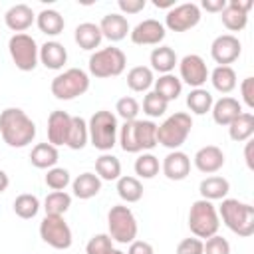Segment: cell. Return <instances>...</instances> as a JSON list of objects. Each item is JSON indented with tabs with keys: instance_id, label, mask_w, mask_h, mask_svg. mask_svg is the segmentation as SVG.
<instances>
[{
	"instance_id": "obj_27",
	"label": "cell",
	"mask_w": 254,
	"mask_h": 254,
	"mask_svg": "<svg viewBox=\"0 0 254 254\" xmlns=\"http://www.w3.org/2000/svg\"><path fill=\"white\" fill-rule=\"evenodd\" d=\"M149 62H151L153 71H159L161 75H165V73H171L175 69V65L179 64V58L171 46H159L151 52Z\"/></svg>"
},
{
	"instance_id": "obj_30",
	"label": "cell",
	"mask_w": 254,
	"mask_h": 254,
	"mask_svg": "<svg viewBox=\"0 0 254 254\" xmlns=\"http://www.w3.org/2000/svg\"><path fill=\"white\" fill-rule=\"evenodd\" d=\"M153 83H155V75L149 65H135L127 71V85L131 91H137V93L149 91Z\"/></svg>"
},
{
	"instance_id": "obj_5",
	"label": "cell",
	"mask_w": 254,
	"mask_h": 254,
	"mask_svg": "<svg viewBox=\"0 0 254 254\" xmlns=\"http://www.w3.org/2000/svg\"><path fill=\"white\" fill-rule=\"evenodd\" d=\"M189 228L196 238H210L218 234L220 218L216 206L204 198L194 200L189 210Z\"/></svg>"
},
{
	"instance_id": "obj_8",
	"label": "cell",
	"mask_w": 254,
	"mask_h": 254,
	"mask_svg": "<svg viewBox=\"0 0 254 254\" xmlns=\"http://www.w3.org/2000/svg\"><path fill=\"white\" fill-rule=\"evenodd\" d=\"M50 89L56 99H62V101L75 99L89 89V75L79 67H69L52 79Z\"/></svg>"
},
{
	"instance_id": "obj_16",
	"label": "cell",
	"mask_w": 254,
	"mask_h": 254,
	"mask_svg": "<svg viewBox=\"0 0 254 254\" xmlns=\"http://www.w3.org/2000/svg\"><path fill=\"white\" fill-rule=\"evenodd\" d=\"M252 8V0H228L226 8L220 12V20L228 32H240L248 24V12Z\"/></svg>"
},
{
	"instance_id": "obj_21",
	"label": "cell",
	"mask_w": 254,
	"mask_h": 254,
	"mask_svg": "<svg viewBox=\"0 0 254 254\" xmlns=\"http://www.w3.org/2000/svg\"><path fill=\"white\" fill-rule=\"evenodd\" d=\"M210 113H212V119H214L216 125L228 127V125L242 113V105H240L238 99H234V97H230V95H224V97H220L218 101L212 103Z\"/></svg>"
},
{
	"instance_id": "obj_39",
	"label": "cell",
	"mask_w": 254,
	"mask_h": 254,
	"mask_svg": "<svg viewBox=\"0 0 254 254\" xmlns=\"http://www.w3.org/2000/svg\"><path fill=\"white\" fill-rule=\"evenodd\" d=\"M40 210V198L36 194H30V192H22L14 198V212L16 216L28 220V218H34Z\"/></svg>"
},
{
	"instance_id": "obj_13",
	"label": "cell",
	"mask_w": 254,
	"mask_h": 254,
	"mask_svg": "<svg viewBox=\"0 0 254 254\" xmlns=\"http://www.w3.org/2000/svg\"><path fill=\"white\" fill-rule=\"evenodd\" d=\"M179 71H181V81H185L187 85H190L192 89L202 87L208 79V67L204 64V60L198 54H187L181 62H179Z\"/></svg>"
},
{
	"instance_id": "obj_24",
	"label": "cell",
	"mask_w": 254,
	"mask_h": 254,
	"mask_svg": "<svg viewBox=\"0 0 254 254\" xmlns=\"http://www.w3.org/2000/svg\"><path fill=\"white\" fill-rule=\"evenodd\" d=\"M228 190H230V183H228V179H224V177H220V175H210V177L202 179L200 185H198L200 198L210 200V202H212V200H222V198H226Z\"/></svg>"
},
{
	"instance_id": "obj_50",
	"label": "cell",
	"mask_w": 254,
	"mask_h": 254,
	"mask_svg": "<svg viewBox=\"0 0 254 254\" xmlns=\"http://www.w3.org/2000/svg\"><path fill=\"white\" fill-rule=\"evenodd\" d=\"M226 2L228 0H202L198 8H202L206 12H212V14H220L226 8Z\"/></svg>"
},
{
	"instance_id": "obj_41",
	"label": "cell",
	"mask_w": 254,
	"mask_h": 254,
	"mask_svg": "<svg viewBox=\"0 0 254 254\" xmlns=\"http://www.w3.org/2000/svg\"><path fill=\"white\" fill-rule=\"evenodd\" d=\"M167 105H169V103H167L163 97H159L155 91H147V95L143 97V113L149 115L151 119L165 115Z\"/></svg>"
},
{
	"instance_id": "obj_47",
	"label": "cell",
	"mask_w": 254,
	"mask_h": 254,
	"mask_svg": "<svg viewBox=\"0 0 254 254\" xmlns=\"http://www.w3.org/2000/svg\"><path fill=\"white\" fill-rule=\"evenodd\" d=\"M240 93H242V101L246 103V107L254 109V77H244L242 79Z\"/></svg>"
},
{
	"instance_id": "obj_3",
	"label": "cell",
	"mask_w": 254,
	"mask_h": 254,
	"mask_svg": "<svg viewBox=\"0 0 254 254\" xmlns=\"http://www.w3.org/2000/svg\"><path fill=\"white\" fill-rule=\"evenodd\" d=\"M218 218L234 234L248 238L254 234V206L238 198H222L218 206Z\"/></svg>"
},
{
	"instance_id": "obj_52",
	"label": "cell",
	"mask_w": 254,
	"mask_h": 254,
	"mask_svg": "<svg viewBox=\"0 0 254 254\" xmlns=\"http://www.w3.org/2000/svg\"><path fill=\"white\" fill-rule=\"evenodd\" d=\"M153 6L155 8H167V10H171L175 6V0H153Z\"/></svg>"
},
{
	"instance_id": "obj_2",
	"label": "cell",
	"mask_w": 254,
	"mask_h": 254,
	"mask_svg": "<svg viewBox=\"0 0 254 254\" xmlns=\"http://www.w3.org/2000/svg\"><path fill=\"white\" fill-rule=\"evenodd\" d=\"M119 143L125 153L151 151L157 143V123L151 119L125 121L119 129Z\"/></svg>"
},
{
	"instance_id": "obj_4",
	"label": "cell",
	"mask_w": 254,
	"mask_h": 254,
	"mask_svg": "<svg viewBox=\"0 0 254 254\" xmlns=\"http://www.w3.org/2000/svg\"><path fill=\"white\" fill-rule=\"evenodd\" d=\"M87 131H89V141L95 149L103 153L111 151L117 143V133H119L117 115L107 109L95 111L87 121Z\"/></svg>"
},
{
	"instance_id": "obj_6",
	"label": "cell",
	"mask_w": 254,
	"mask_h": 254,
	"mask_svg": "<svg viewBox=\"0 0 254 254\" xmlns=\"http://www.w3.org/2000/svg\"><path fill=\"white\" fill-rule=\"evenodd\" d=\"M125 65H127V58H125L123 50H119L115 46L95 50L87 62L89 73L93 77H99V79L121 75L125 71Z\"/></svg>"
},
{
	"instance_id": "obj_40",
	"label": "cell",
	"mask_w": 254,
	"mask_h": 254,
	"mask_svg": "<svg viewBox=\"0 0 254 254\" xmlns=\"http://www.w3.org/2000/svg\"><path fill=\"white\" fill-rule=\"evenodd\" d=\"M135 175L139 179H153L159 175V169H161V163L159 159L153 155V153H141L137 159H135Z\"/></svg>"
},
{
	"instance_id": "obj_22",
	"label": "cell",
	"mask_w": 254,
	"mask_h": 254,
	"mask_svg": "<svg viewBox=\"0 0 254 254\" xmlns=\"http://www.w3.org/2000/svg\"><path fill=\"white\" fill-rule=\"evenodd\" d=\"M97 26L101 30V36L107 38L109 42H121L131 32L129 22L123 14H105Z\"/></svg>"
},
{
	"instance_id": "obj_20",
	"label": "cell",
	"mask_w": 254,
	"mask_h": 254,
	"mask_svg": "<svg viewBox=\"0 0 254 254\" xmlns=\"http://www.w3.org/2000/svg\"><path fill=\"white\" fill-rule=\"evenodd\" d=\"M34 20H36V14L28 4H14L4 14L6 26L16 34H26V30L34 24Z\"/></svg>"
},
{
	"instance_id": "obj_17",
	"label": "cell",
	"mask_w": 254,
	"mask_h": 254,
	"mask_svg": "<svg viewBox=\"0 0 254 254\" xmlns=\"http://www.w3.org/2000/svg\"><path fill=\"white\" fill-rule=\"evenodd\" d=\"M194 167L204 175H214L224 167V153L216 145H204L200 147L192 157Z\"/></svg>"
},
{
	"instance_id": "obj_38",
	"label": "cell",
	"mask_w": 254,
	"mask_h": 254,
	"mask_svg": "<svg viewBox=\"0 0 254 254\" xmlns=\"http://www.w3.org/2000/svg\"><path fill=\"white\" fill-rule=\"evenodd\" d=\"M71 206V196L65 190H52L44 198V210L48 216H64Z\"/></svg>"
},
{
	"instance_id": "obj_28",
	"label": "cell",
	"mask_w": 254,
	"mask_h": 254,
	"mask_svg": "<svg viewBox=\"0 0 254 254\" xmlns=\"http://www.w3.org/2000/svg\"><path fill=\"white\" fill-rule=\"evenodd\" d=\"M58 159H60L58 147H54L52 143H38L30 153V163L36 169H52L56 167Z\"/></svg>"
},
{
	"instance_id": "obj_12",
	"label": "cell",
	"mask_w": 254,
	"mask_h": 254,
	"mask_svg": "<svg viewBox=\"0 0 254 254\" xmlns=\"http://www.w3.org/2000/svg\"><path fill=\"white\" fill-rule=\"evenodd\" d=\"M198 22H200V8L192 2H185V4L173 6L167 12L163 26L169 28L171 32H187L194 28Z\"/></svg>"
},
{
	"instance_id": "obj_18",
	"label": "cell",
	"mask_w": 254,
	"mask_h": 254,
	"mask_svg": "<svg viewBox=\"0 0 254 254\" xmlns=\"http://www.w3.org/2000/svg\"><path fill=\"white\" fill-rule=\"evenodd\" d=\"M69 125H71V115L69 113H65L62 109L52 111L50 117H48V143H52L54 147L65 145Z\"/></svg>"
},
{
	"instance_id": "obj_25",
	"label": "cell",
	"mask_w": 254,
	"mask_h": 254,
	"mask_svg": "<svg viewBox=\"0 0 254 254\" xmlns=\"http://www.w3.org/2000/svg\"><path fill=\"white\" fill-rule=\"evenodd\" d=\"M71 190L77 198L81 200H89L93 198L95 194H99L101 190V179L95 175V173H81L77 175L73 181H71Z\"/></svg>"
},
{
	"instance_id": "obj_29",
	"label": "cell",
	"mask_w": 254,
	"mask_h": 254,
	"mask_svg": "<svg viewBox=\"0 0 254 254\" xmlns=\"http://www.w3.org/2000/svg\"><path fill=\"white\" fill-rule=\"evenodd\" d=\"M36 24H38V28H40L42 34H46V36H58V34L64 32L65 20H64V16L58 10L46 8V10H42L36 16Z\"/></svg>"
},
{
	"instance_id": "obj_23",
	"label": "cell",
	"mask_w": 254,
	"mask_h": 254,
	"mask_svg": "<svg viewBox=\"0 0 254 254\" xmlns=\"http://www.w3.org/2000/svg\"><path fill=\"white\" fill-rule=\"evenodd\" d=\"M40 62L48 69H62L67 62V50L56 40H48L40 46Z\"/></svg>"
},
{
	"instance_id": "obj_9",
	"label": "cell",
	"mask_w": 254,
	"mask_h": 254,
	"mask_svg": "<svg viewBox=\"0 0 254 254\" xmlns=\"http://www.w3.org/2000/svg\"><path fill=\"white\" fill-rule=\"evenodd\" d=\"M107 226L111 240L119 244H131L137 238V218L125 204H115L107 212Z\"/></svg>"
},
{
	"instance_id": "obj_32",
	"label": "cell",
	"mask_w": 254,
	"mask_h": 254,
	"mask_svg": "<svg viewBox=\"0 0 254 254\" xmlns=\"http://www.w3.org/2000/svg\"><path fill=\"white\" fill-rule=\"evenodd\" d=\"M228 135L232 141L242 143L248 141L254 135V115L250 111H242L230 125H228Z\"/></svg>"
},
{
	"instance_id": "obj_34",
	"label": "cell",
	"mask_w": 254,
	"mask_h": 254,
	"mask_svg": "<svg viewBox=\"0 0 254 254\" xmlns=\"http://www.w3.org/2000/svg\"><path fill=\"white\" fill-rule=\"evenodd\" d=\"M95 175L101 181H117L121 177V161L111 153L99 155L95 159Z\"/></svg>"
},
{
	"instance_id": "obj_31",
	"label": "cell",
	"mask_w": 254,
	"mask_h": 254,
	"mask_svg": "<svg viewBox=\"0 0 254 254\" xmlns=\"http://www.w3.org/2000/svg\"><path fill=\"white\" fill-rule=\"evenodd\" d=\"M155 93L159 95V97H163L167 103L169 101H175L181 93H183V81L177 77V75H173V73H165V75H159V79H155Z\"/></svg>"
},
{
	"instance_id": "obj_1",
	"label": "cell",
	"mask_w": 254,
	"mask_h": 254,
	"mask_svg": "<svg viewBox=\"0 0 254 254\" xmlns=\"http://www.w3.org/2000/svg\"><path fill=\"white\" fill-rule=\"evenodd\" d=\"M0 135L8 147L22 149L36 137V123L20 107H6L0 113Z\"/></svg>"
},
{
	"instance_id": "obj_48",
	"label": "cell",
	"mask_w": 254,
	"mask_h": 254,
	"mask_svg": "<svg viewBox=\"0 0 254 254\" xmlns=\"http://www.w3.org/2000/svg\"><path fill=\"white\" fill-rule=\"evenodd\" d=\"M117 6L123 14H139L147 6V0H119Z\"/></svg>"
},
{
	"instance_id": "obj_43",
	"label": "cell",
	"mask_w": 254,
	"mask_h": 254,
	"mask_svg": "<svg viewBox=\"0 0 254 254\" xmlns=\"http://www.w3.org/2000/svg\"><path fill=\"white\" fill-rule=\"evenodd\" d=\"M69 183H71V179H69V171L67 169H64V167H52V169H48V173H46V185L52 190H64Z\"/></svg>"
},
{
	"instance_id": "obj_19",
	"label": "cell",
	"mask_w": 254,
	"mask_h": 254,
	"mask_svg": "<svg viewBox=\"0 0 254 254\" xmlns=\"http://www.w3.org/2000/svg\"><path fill=\"white\" fill-rule=\"evenodd\" d=\"M163 175L169 179V181H183L189 177L190 173V159L187 153L183 151H171L165 159H163Z\"/></svg>"
},
{
	"instance_id": "obj_44",
	"label": "cell",
	"mask_w": 254,
	"mask_h": 254,
	"mask_svg": "<svg viewBox=\"0 0 254 254\" xmlns=\"http://www.w3.org/2000/svg\"><path fill=\"white\" fill-rule=\"evenodd\" d=\"M113 250V240L109 234H93L85 244V254H107Z\"/></svg>"
},
{
	"instance_id": "obj_53",
	"label": "cell",
	"mask_w": 254,
	"mask_h": 254,
	"mask_svg": "<svg viewBox=\"0 0 254 254\" xmlns=\"http://www.w3.org/2000/svg\"><path fill=\"white\" fill-rule=\"evenodd\" d=\"M8 185H10V179H8L6 171H2V169H0V194L8 189Z\"/></svg>"
},
{
	"instance_id": "obj_45",
	"label": "cell",
	"mask_w": 254,
	"mask_h": 254,
	"mask_svg": "<svg viewBox=\"0 0 254 254\" xmlns=\"http://www.w3.org/2000/svg\"><path fill=\"white\" fill-rule=\"evenodd\" d=\"M202 254H230V242L220 234H214L202 244Z\"/></svg>"
},
{
	"instance_id": "obj_42",
	"label": "cell",
	"mask_w": 254,
	"mask_h": 254,
	"mask_svg": "<svg viewBox=\"0 0 254 254\" xmlns=\"http://www.w3.org/2000/svg\"><path fill=\"white\" fill-rule=\"evenodd\" d=\"M115 111H117V115H119L123 121H135L137 115H139V111H141V105H139V101H137L135 97L125 95V97L117 99Z\"/></svg>"
},
{
	"instance_id": "obj_7",
	"label": "cell",
	"mask_w": 254,
	"mask_h": 254,
	"mask_svg": "<svg viewBox=\"0 0 254 254\" xmlns=\"http://www.w3.org/2000/svg\"><path fill=\"white\" fill-rule=\"evenodd\" d=\"M192 129V117L185 111H177L169 115L161 125H157V143L163 147L177 151L189 137Z\"/></svg>"
},
{
	"instance_id": "obj_49",
	"label": "cell",
	"mask_w": 254,
	"mask_h": 254,
	"mask_svg": "<svg viewBox=\"0 0 254 254\" xmlns=\"http://www.w3.org/2000/svg\"><path fill=\"white\" fill-rule=\"evenodd\" d=\"M127 254H155V250L147 240H133L127 248Z\"/></svg>"
},
{
	"instance_id": "obj_11",
	"label": "cell",
	"mask_w": 254,
	"mask_h": 254,
	"mask_svg": "<svg viewBox=\"0 0 254 254\" xmlns=\"http://www.w3.org/2000/svg\"><path fill=\"white\" fill-rule=\"evenodd\" d=\"M40 238L56 250H67L73 242L71 228L64 220V216H48V214L40 222Z\"/></svg>"
},
{
	"instance_id": "obj_33",
	"label": "cell",
	"mask_w": 254,
	"mask_h": 254,
	"mask_svg": "<svg viewBox=\"0 0 254 254\" xmlns=\"http://www.w3.org/2000/svg\"><path fill=\"white\" fill-rule=\"evenodd\" d=\"M210 83L218 93H230L236 87V71L230 65H216L210 73Z\"/></svg>"
},
{
	"instance_id": "obj_51",
	"label": "cell",
	"mask_w": 254,
	"mask_h": 254,
	"mask_svg": "<svg viewBox=\"0 0 254 254\" xmlns=\"http://www.w3.org/2000/svg\"><path fill=\"white\" fill-rule=\"evenodd\" d=\"M244 159H246V165H248V169L252 171V169H254V163H252V141H250V139L246 141V149H244Z\"/></svg>"
},
{
	"instance_id": "obj_35",
	"label": "cell",
	"mask_w": 254,
	"mask_h": 254,
	"mask_svg": "<svg viewBox=\"0 0 254 254\" xmlns=\"http://www.w3.org/2000/svg\"><path fill=\"white\" fill-rule=\"evenodd\" d=\"M212 93L204 87H196V89H190L189 95H187V107L190 109V113L194 115H204L212 109Z\"/></svg>"
},
{
	"instance_id": "obj_37",
	"label": "cell",
	"mask_w": 254,
	"mask_h": 254,
	"mask_svg": "<svg viewBox=\"0 0 254 254\" xmlns=\"http://www.w3.org/2000/svg\"><path fill=\"white\" fill-rule=\"evenodd\" d=\"M117 194L125 202H139L143 198V185L137 177H119L117 179Z\"/></svg>"
},
{
	"instance_id": "obj_36",
	"label": "cell",
	"mask_w": 254,
	"mask_h": 254,
	"mask_svg": "<svg viewBox=\"0 0 254 254\" xmlns=\"http://www.w3.org/2000/svg\"><path fill=\"white\" fill-rule=\"evenodd\" d=\"M89 141V131H87V121L83 117H71L69 133H67V147L73 151H81Z\"/></svg>"
},
{
	"instance_id": "obj_46",
	"label": "cell",
	"mask_w": 254,
	"mask_h": 254,
	"mask_svg": "<svg viewBox=\"0 0 254 254\" xmlns=\"http://www.w3.org/2000/svg\"><path fill=\"white\" fill-rule=\"evenodd\" d=\"M202 240L192 236V238H183L177 244V254H202Z\"/></svg>"
},
{
	"instance_id": "obj_15",
	"label": "cell",
	"mask_w": 254,
	"mask_h": 254,
	"mask_svg": "<svg viewBox=\"0 0 254 254\" xmlns=\"http://www.w3.org/2000/svg\"><path fill=\"white\" fill-rule=\"evenodd\" d=\"M129 36H131V42L137 44V46H159L165 40L167 30H165V26L159 20L147 18V20L139 22L129 32Z\"/></svg>"
},
{
	"instance_id": "obj_10",
	"label": "cell",
	"mask_w": 254,
	"mask_h": 254,
	"mask_svg": "<svg viewBox=\"0 0 254 254\" xmlns=\"http://www.w3.org/2000/svg\"><path fill=\"white\" fill-rule=\"evenodd\" d=\"M8 52L20 71H34L40 62V48L30 34H14L8 42Z\"/></svg>"
},
{
	"instance_id": "obj_26",
	"label": "cell",
	"mask_w": 254,
	"mask_h": 254,
	"mask_svg": "<svg viewBox=\"0 0 254 254\" xmlns=\"http://www.w3.org/2000/svg\"><path fill=\"white\" fill-rule=\"evenodd\" d=\"M73 40H75V44H77L81 50L91 52V50L99 48L103 36H101V30H99L97 24H93V22H83V24H79V26L75 28Z\"/></svg>"
},
{
	"instance_id": "obj_54",
	"label": "cell",
	"mask_w": 254,
	"mask_h": 254,
	"mask_svg": "<svg viewBox=\"0 0 254 254\" xmlns=\"http://www.w3.org/2000/svg\"><path fill=\"white\" fill-rule=\"evenodd\" d=\"M107 254H125V252H121V250H117V248H113V250H109Z\"/></svg>"
},
{
	"instance_id": "obj_14",
	"label": "cell",
	"mask_w": 254,
	"mask_h": 254,
	"mask_svg": "<svg viewBox=\"0 0 254 254\" xmlns=\"http://www.w3.org/2000/svg\"><path fill=\"white\" fill-rule=\"evenodd\" d=\"M240 54H242V44L232 34L216 36L210 44V56L218 65H230L240 58Z\"/></svg>"
}]
</instances>
